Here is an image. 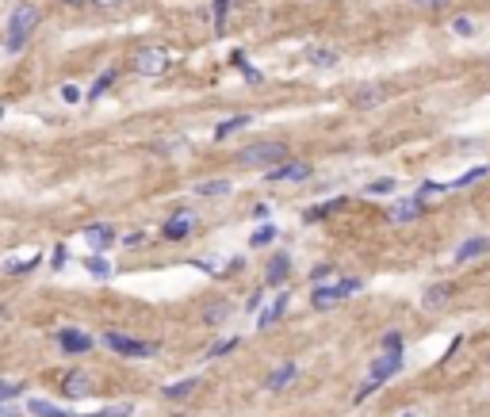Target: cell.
I'll return each instance as SVG.
<instances>
[{"label": "cell", "mask_w": 490, "mask_h": 417, "mask_svg": "<svg viewBox=\"0 0 490 417\" xmlns=\"http://www.w3.org/2000/svg\"><path fill=\"white\" fill-rule=\"evenodd\" d=\"M62 394H66V398H84V394H92V379L84 376V371H69V376L62 379Z\"/></svg>", "instance_id": "obj_12"}, {"label": "cell", "mask_w": 490, "mask_h": 417, "mask_svg": "<svg viewBox=\"0 0 490 417\" xmlns=\"http://www.w3.org/2000/svg\"><path fill=\"white\" fill-rule=\"evenodd\" d=\"M0 115H4V107H0Z\"/></svg>", "instance_id": "obj_47"}, {"label": "cell", "mask_w": 490, "mask_h": 417, "mask_svg": "<svg viewBox=\"0 0 490 417\" xmlns=\"http://www.w3.org/2000/svg\"><path fill=\"white\" fill-rule=\"evenodd\" d=\"M265 180L268 184H303V180H310V165L307 161H280L272 169H265Z\"/></svg>", "instance_id": "obj_6"}, {"label": "cell", "mask_w": 490, "mask_h": 417, "mask_svg": "<svg viewBox=\"0 0 490 417\" xmlns=\"http://www.w3.org/2000/svg\"><path fill=\"white\" fill-rule=\"evenodd\" d=\"M196 387H200V379H196V376H188V379H180V383H169L161 394H165L169 402H180V398H188V394L196 391Z\"/></svg>", "instance_id": "obj_19"}, {"label": "cell", "mask_w": 490, "mask_h": 417, "mask_svg": "<svg viewBox=\"0 0 490 417\" xmlns=\"http://www.w3.org/2000/svg\"><path fill=\"white\" fill-rule=\"evenodd\" d=\"M307 57H310V66H318V69H333L341 62L337 50H307Z\"/></svg>", "instance_id": "obj_22"}, {"label": "cell", "mask_w": 490, "mask_h": 417, "mask_svg": "<svg viewBox=\"0 0 490 417\" xmlns=\"http://www.w3.org/2000/svg\"><path fill=\"white\" fill-rule=\"evenodd\" d=\"M142 241H146V234H126V237H123V245H126V249H138Z\"/></svg>", "instance_id": "obj_38"}, {"label": "cell", "mask_w": 490, "mask_h": 417, "mask_svg": "<svg viewBox=\"0 0 490 417\" xmlns=\"http://www.w3.org/2000/svg\"><path fill=\"white\" fill-rule=\"evenodd\" d=\"M62 100H66V104H77V100H81V89H77V84H62Z\"/></svg>", "instance_id": "obj_36"}, {"label": "cell", "mask_w": 490, "mask_h": 417, "mask_svg": "<svg viewBox=\"0 0 490 417\" xmlns=\"http://www.w3.org/2000/svg\"><path fill=\"white\" fill-rule=\"evenodd\" d=\"M0 417H16V409H0Z\"/></svg>", "instance_id": "obj_43"}, {"label": "cell", "mask_w": 490, "mask_h": 417, "mask_svg": "<svg viewBox=\"0 0 490 417\" xmlns=\"http://www.w3.org/2000/svg\"><path fill=\"white\" fill-rule=\"evenodd\" d=\"M337 207H345V196H337L333 203H318V207H310V211H303V222H318V219H326L330 211H337Z\"/></svg>", "instance_id": "obj_23"}, {"label": "cell", "mask_w": 490, "mask_h": 417, "mask_svg": "<svg viewBox=\"0 0 490 417\" xmlns=\"http://www.w3.org/2000/svg\"><path fill=\"white\" fill-rule=\"evenodd\" d=\"M482 253H490V237H467L464 245L456 249V264H467V261H475V257H482Z\"/></svg>", "instance_id": "obj_14"}, {"label": "cell", "mask_w": 490, "mask_h": 417, "mask_svg": "<svg viewBox=\"0 0 490 417\" xmlns=\"http://www.w3.org/2000/svg\"><path fill=\"white\" fill-rule=\"evenodd\" d=\"M84 241H88L96 253H104L108 245H115V230L108 226V222H96V226H88L84 230Z\"/></svg>", "instance_id": "obj_11"}, {"label": "cell", "mask_w": 490, "mask_h": 417, "mask_svg": "<svg viewBox=\"0 0 490 417\" xmlns=\"http://www.w3.org/2000/svg\"><path fill=\"white\" fill-rule=\"evenodd\" d=\"M330 276H333V268H330V264H318V268L310 272V279H314L318 287H322V284H326V279H330Z\"/></svg>", "instance_id": "obj_34"}, {"label": "cell", "mask_w": 490, "mask_h": 417, "mask_svg": "<svg viewBox=\"0 0 490 417\" xmlns=\"http://www.w3.org/2000/svg\"><path fill=\"white\" fill-rule=\"evenodd\" d=\"M357 291H364V284L349 276V279H337V284H330V287H314L310 303H314V311H333L341 299H349V295H357Z\"/></svg>", "instance_id": "obj_4"}, {"label": "cell", "mask_w": 490, "mask_h": 417, "mask_svg": "<svg viewBox=\"0 0 490 417\" xmlns=\"http://www.w3.org/2000/svg\"><path fill=\"white\" fill-rule=\"evenodd\" d=\"M169 62H173V57H169L165 50H158V46H146V50H138V54L131 57V66H134L138 77H161L169 69Z\"/></svg>", "instance_id": "obj_5"}, {"label": "cell", "mask_w": 490, "mask_h": 417, "mask_svg": "<svg viewBox=\"0 0 490 417\" xmlns=\"http://www.w3.org/2000/svg\"><path fill=\"white\" fill-rule=\"evenodd\" d=\"M226 192H230V180H203V184H196V196H207V199L226 196Z\"/></svg>", "instance_id": "obj_24"}, {"label": "cell", "mask_w": 490, "mask_h": 417, "mask_svg": "<svg viewBox=\"0 0 490 417\" xmlns=\"http://www.w3.org/2000/svg\"><path fill=\"white\" fill-rule=\"evenodd\" d=\"M402 417H410V414H402Z\"/></svg>", "instance_id": "obj_48"}, {"label": "cell", "mask_w": 490, "mask_h": 417, "mask_svg": "<svg viewBox=\"0 0 490 417\" xmlns=\"http://www.w3.org/2000/svg\"><path fill=\"white\" fill-rule=\"evenodd\" d=\"M399 371H402V352H383L379 360H375L372 368H368V379L357 387V394H352V398H357V402H364L368 394L375 391V387H383L390 376H399Z\"/></svg>", "instance_id": "obj_3"}, {"label": "cell", "mask_w": 490, "mask_h": 417, "mask_svg": "<svg viewBox=\"0 0 490 417\" xmlns=\"http://www.w3.org/2000/svg\"><path fill=\"white\" fill-rule=\"evenodd\" d=\"M92 4H100V8H115V4H126V0H92Z\"/></svg>", "instance_id": "obj_42"}, {"label": "cell", "mask_w": 490, "mask_h": 417, "mask_svg": "<svg viewBox=\"0 0 490 417\" xmlns=\"http://www.w3.org/2000/svg\"><path fill=\"white\" fill-rule=\"evenodd\" d=\"M234 314V306L226 303V299H215V303L207 306V311H203V322H211V326H218V322H226Z\"/></svg>", "instance_id": "obj_20"}, {"label": "cell", "mask_w": 490, "mask_h": 417, "mask_svg": "<svg viewBox=\"0 0 490 417\" xmlns=\"http://www.w3.org/2000/svg\"><path fill=\"white\" fill-rule=\"evenodd\" d=\"M253 123V115H230L226 123H218L215 127V138L223 142V138H230V134H238V131H245V127Z\"/></svg>", "instance_id": "obj_17"}, {"label": "cell", "mask_w": 490, "mask_h": 417, "mask_svg": "<svg viewBox=\"0 0 490 417\" xmlns=\"http://www.w3.org/2000/svg\"><path fill=\"white\" fill-rule=\"evenodd\" d=\"M66 4H84V0H66Z\"/></svg>", "instance_id": "obj_44"}, {"label": "cell", "mask_w": 490, "mask_h": 417, "mask_svg": "<svg viewBox=\"0 0 490 417\" xmlns=\"http://www.w3.org/2000/svg\"><path fill=\"white\" fill-rule=\"evenodd\" d=\"M238 341H241V337H226V341H218L215 349L207 352V356H211V360H215V356H226V352H234V349H238Z\"/></svg>", "instance_id": "obj_32"}, {"label": "cell", "mask_w": 490, "mask_h": 417, "mask_svg": "<svg viewBox=\"0 0 490 417\" xmlns=\"http://www.w3.org/2000/svg\"><path fill=\"white\" fill-rule=\"evenodd\" d=\"M27 409H31L35 417H77V414H69V409L54 406V402H42V398H35V402H31V406H27Z\"/></svg>", "instance_id": "obj_21"}, {"label": "cell", "mask_w": 490, "mask_h": 417, "mask_svg": "<svg viewBox=\"0 0 490 417\" xmlns=\"http://www.w3.org/2000/svg\"><path fill=\"white\" fill-rule=\"evenodd\" d=\"M62 264H66V245L54 249V268H62Z\"/></svg>", "instance_id": "obj_41"}, {"label": "cell", "mask_w": 490, "mask_h": 417, "mask_svg": "<svg viewBox=\"0 0 490 417\" xmlns=\"http://www.w3.org/2000/svg\"><path fill=\"white\" fill-rule=\"evenodd\" d=\"M288 303H291V299H288V295H276V303H268L265 306V311H261V318H257V326L261 329H268V326H276V322H280L283 318V311H288Z\"/></svg>", "instance_id": "obj_16"}, {"label": "cell", "mask_w": 490, "mask_h": 417, "mask_svg": "<svg viewBox=\"0 0 490 417\" xmlns=\"http://www.w3.org/2000/svg\"><path fill=\"white\" fill-rule=\"evenodd\" d=\"M111 81H115V69H104V73L96 77V84H92V89H88V100H100L104 92L111 89Z\"/></svg>", "instance_id": "obj_26"}, {"label": "cell", "mask_w": 490, "mask_h": 417, "mask_svg": "<svg viewBox=\"0 0 490 417\" xmlns=\"http://www.w3.org/2000/svg\"><path fill=\"white\" fill-rule=\"evenodd\" d=\"M399 188V180H390V176H379V180L368 184V196H387V192Z\"/></svg>", "instance_id": "obj_30"}, {"label": "cell", "mask_w": 490, "mask_h": 417, "mask_svg": "<svg viewBox=\"0 0 490 417\" xmlns=\"http://www.w3.org/2000/svg\"><path fill=\"white\" fill-rule=\"evenodd\" d=\"M482 176H487V165H475V169H467L464 176H460V180H452V184H449V192H452V188H471L475 180H482Z\"/></svg>", "instance_id": "obj_25"}, {"label": "cell", "mask_w": 490, "mask_h": 417, "mask_svg": "<svg viewBox=\"0 0 490 417\" xmlns=\"http://www.w3.org/2000/svg\"><path fill=\"white\" fill-rule=\"evenodd\" d=\"M452 31H456V35H464V39H471V35L479 31V27H475V19H467V16H456V19H452Z\"/></svg>", "instance_id": "obj_31"}, {"label": "cell", "mask_w": 490, "mask_h": 417, "mask_svg": "<svg viewBox=\"0 0 490 417\" xmlns=\"http://www.w3.org/2000/svg\"><path fill=\"white\" fill-rule=\"evenodd\" d=\"M92 417H108V409H104V414H92Z\"/></svg>", "instance_id": "obj_45"}, {"label": "cell", "mask_w": 490, "mask_h": 417, "mask_svg": "<svg viewBox=\"0 0 490 417\" xmlns=\"http://www.w3.org/2000/svg\"><path fill=\"white\" fill-rule=\"evenodd\" d=\"M422 219V199H399V203L390 207V222H417Z\"/></svg>", "instance_id": "obj_15"}, {"label": "cell", "mask_w": 490, "mask_h": 417, "mask_svg": "<svg viewBox=\"0 0 490 417\" xmlns=\"http://www.w3.org/2000/svg\"><path fill=\"white\" fill-rule=\"evenodd\" d=\"M288 268H291V261L288 257H272V261H268V272H265V284L268 287H276V284H283V279H288Z\"/></svg>", "instance_id": "obj_18"}, {"label": "cell", "mask_w": 490, "mask_h": 417, "mask_svg": "<svg viewBox=\"0 0 490 417\" xmlns=\"http://www.w3.org/2000/svg\"><path fill=\"white\" fill-rule=\"evenodd\" d=\"M84 268H88L96 279H108L111 276V264L104 261V257H88V261H84Z\"/></svg>", "instance_id": "obj_29"}, {"label": "cell", "mask_w": 490, "mask_h": 417, "mask_svg": "<svg viewBox=\"0 0 490 417\" xmlns=\"http://www.w3.org/2000/svg\"><path fill=\"white\" fill-rule=\"evenodd\" d=\"M104 344H108L111 352H119V356H153V352H158V344H150V341H134V337L115 333V329H108V333H104Z\"/></svg>", "instance_id": "obj_7"}, {"label": "cell", "mask_w": 490, "mask_h": 417, "mask_svg": "<svg viewBox=\"0 0 490 417\" xmlns=\"http://www.w3.org/2000/svg\"><path fill=\"white\" fill-rule=\"evenodd\" d=\"M383 352H402V333H399V329H387V337H383Z\"/></svg>", "instance_id": "obj_33"}, {"label": "cell", "mask_w": 490, "mask_h": 417, "mask_svg": "<svg viewBox=\"0 0 490 417\" xmlns=\"http://www.w3.org/2000/svg\"><path fill=\"white\" fill-rule=\"evenodd\" d=\"M295 376H299V364H295V360H283L280 368H272V371L265 376V391H268V394L283 391V387H288Z\"/></svg>", "instance_id": "obj_9"}, {"label": "cell", "mask_w": 490, "mask_h": 417, "mask_svg": "<svg viewBox=\"0 0 490 417\" xmlns=\"http://www.w3.org/2000/svg\"><path fill=\"white\" fill-rule=\"evenodd\" d=\"M230 8V0H215V27H223V16Z\"/></svg>", "instance_id": "obj_37"}, {"label": "cell", "mask_w": 490, "mask_h": 417, "mask_svg": "<svg viewBox=\"0 0 490 417\" xmlns=\"http://www.w3.org/2000/svg\"><path fill=\"white\" fill-rule=\"evenodd\" d=\"M268 211H272L268 203H257V207H253V219H261V222H265V219H268Z\"/></svg>", "instance_id": "obj_40"}, {"label": "cell", "mask_w": 490, "mask_h": 417, "mask_svg": "<svg viewBox=\"0 0 490 417\" xmlns=\"http://www.w3.org/2000/svg\"><path fill=\"white\" fill-rule=\"evenodd\" d=\"M417 8H444V4H449V0H414Z\"/></svg>", "instance_id": "obj_39"}, {"label": "cell", "mask_w": 490, "mask_h": 417, "mask_svg": "<svg viewBox=\"0 0 490 417\" xmlns=\"http://www.w3.org/2000/svg\"><path fill=\"white\" fill-rule=\"evenodd\" d=\"M234 161L245 165V169H272V165L288 161V146L283 142H253V146L238 149Z\"/></svg>", "instance_id": "obj_2"}, {"label": "cell", "mask_w": 490, "mask_h": 417, "mask_svg": "<svg viewBox=\"0 0 490 417\" xmlns=\"http://www.w3.org/2000/svg\"><path fill=\"white\" fill-rule=\"evenodd\" d=\"M196 230V214H184V211H176L173 219L161 226V234H165V241H184V237Z\"/></svg>", "instance_id": "obj_8"}, {"label": "cell", "mask_w": 490, "mask_h": 417, "mask_svg": "<svg viewBox=\"0 0 490 417\" xmlns=\"http://www.w3.org/2000/svg\"><path fill=\"white\" fill-rule=\"evenodd\" d=\"M268 241H276V226H272V222H265V226H261V230H253L249 245H253V249H265Z\"/></svg>", "instance_id": "obj_27"}, {"label": "cell", "mask_w": 490, "mask_h": 417, "mask_svg": "<svg viewBox=\"0 0 490 417\" xmlns=\"http://www.w3.org/2000/svg\"><path fill=\"white\" fill-rule=\"evenodd\" d=\"M39 8L35 4H16V12L8 16V35H4V46L12 50V54H19V50L27 46V39L35 35V27H39Z\"/></svg>", "instance_id": "obj_1"}, {"label": "cell", "mask_w": 490, "mask_h": 417, "mask_svg": "<svg viewBox=\"0 0 490 417\" xmlns=\"http://www.w3.org/2000/svg\"><path fill=\"white\" fill-rule=\"evenodd\" d=\"M456 295V287L444 279V284H433V287H425V295H422V306L425 311H440V306H449V299Z\"/></svg>", "instance_id": "obj_10"}, {"label": "cell", "mask_w": 490, "mask_h": 417, "mask_svg": "<svg viewBox=\"0 0 490 417\" xmlns=\"http://www.w3.org/2000/svg\"><path fill=\"white\" fill-rule=\"evenodd\" d=\"M23 391L19 383H0V402H8V398H16V394Z\"/></svg>", "instance_id": "obj_35"}, {"label": "cell", "mask_w": 490, "mask_h": 417, "mask_svg": "<svg viewBox=\"0 0 490 417\" xmlns=\"http://www.w3.org/2000/svg\"><path fill=\"white\" fill-rule=\"evenodd\" d=\"M39 261H42V257H39V253H31L27 261H8V264H4V272H12V276H23V272H31Z\"/></svg>", "instance_id": "obj_28"}, {"label": "cell", "mask_w": 490, "mask_h": 417, "mask_svg": "<svg viewBox=\"0 0 490 417\" xmlns=\"http://www.w3.org/2000/svg\"><path fill=\"white\" fill-rule=\"evenodd\" d=\"M0 318H4V306H0Z\"/></svg>", "instance_id": "obj_46"}, {"label": "cell", "mask_w": 490, "mask_h": 417, "mask_svg": "<svg viewBox=\"0 0 490 417\" xmlns=\"http://www.w3.org/2000/svg\"><path fill=\"white\" fill-rule=\"evenodd\" d=\"M58 344L77 356V352H88V349H92V337L81 333V329H58Z\"/></svg>", "instance_id": "obj_13"}]
</instances>
